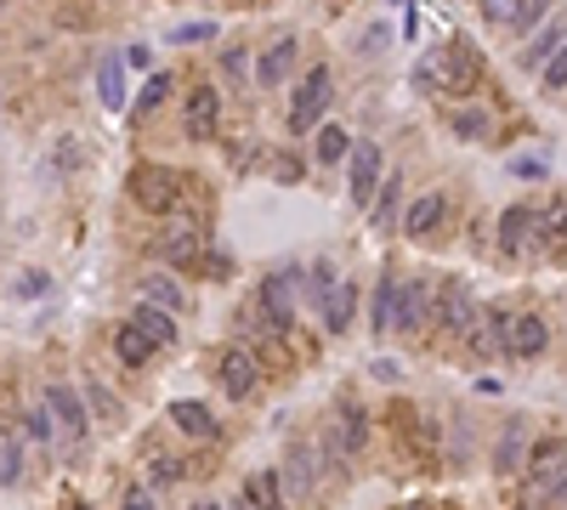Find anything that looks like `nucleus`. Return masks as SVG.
Masks as SVG:
<instances>
[{
    "instance_id": "nucleus-11",
    "label": "nucleus",
    "mask_w": 567,
    "mask_h": 510,
    "mask_svg": "<svg viewBox=\"0 0 567 510\" xmlns=\"http://www.w3.org/2000/svg\"><path fill=\"white\" fill-rule=\"evenodd\" d=\"M318 301H324V329H329V335H347V329H352V313H358V284H352V279H336Z\"/></svg>"
},
{
    "instance_id": "nucleus-23",
    "label": "nucleus",
    "mask_w": 567,
    "mask_h": 510,
    "mask_svg": "<svg viewBox=\"0 0 567 510\" xmlns=\"http://www.w3.org/2000/svg\"><path fill=\"white\" fill-rule=\"evenodd\" d=\"M114 347H120V363H131V369H143L148 358H154V340L148 335H137L131 324H120V335H114Z\"/></svg>"
},
{
    "instance_id": "nucleus-27",
    "label": "nucleus",
    "mask_w": 567,
    "mask_h": 510,
    "mask_svg": "<svg viewBox=\"0 0 567 510\" xmlns=\"http://www.w3.org/2000/svg\"><path fill=\"white\" fill-rule=\"evenodd\" d=\"M556 52H562V23L551 18V23H545V34H540V41L528 46V57H522V63H528V68H545Z\"/></svg>"
},
{
    "instance_id": "nucleus-35",
    "label": "nucleus",
    "mask_w": 567,
    "mask_h": 510,
    "mask_svg": "<svg viewBox=\"0 0 567 510\" xmlns=\"http://www.w3.org/2000/svg\"><path fill=\"white\" fill-rule=\"evenodd\" d=\"M23 426H29V437H35V442H52V437H57V420H52V408H46V403H41Z\"/></svg>"
},
{
    "instance_id": "nucleus-33",
    "label": "nucleus",
    "mask_w": 567,
    "mask_h": 510,
    "mask_svg": "<svg viewBox=\"0 0 567 510\" xmlns=\"http://www.w3.org/2000/svg\"><path fill=\"white\" fill-rule=\"evenodd\" d=\"M165 97H171V80H165V75H154V80H148V86L137 91V114H154Z\"/></svg>"
},
{
    "instance_id": "nucleus-1",
    "label": "nucleus",
    "mask_w": 567,
    "mask_h": 510,
    "mask_svg": "<svg viewBox=\"0 0 567 510\" xmlns=\"http://www.w3.org/2000/svg\"><path fill=\"white\" fill-rule=\"evenodd\" d=\"M420 80H426V86H443V91H454V97H465V91L483 80V63H477V52L465 46V41H454V46L431 52V57L420 63Z\"/></svg>"
},
{
    "instance_id": "nucleus-8",
    "label": "nucleus",
    "mask_w": 567,
    "mask_h": 510,
    "mask_svg": "<svg viewBox=\"0 0 567 510\" xmlns=\"http://www.w3.org/2000/svg\"><path fill=\"white\" fill-rule=\"evenodd\" d=\"M511 358H540L545 347H551V324L540 318V313H528V318H511L506 324V340H499Z\"/></svg>"
},
{
    "instance_id": "nucleus-48",
    "label": "nucleus",
    "mask_w": 567,
    "mask_h": 510,
    "mask_svg": "<svg viewBox=\"0 0 567 510\" xmlns=\"http://www.w3.org/2000/svg\"><path fill=\"white\" fill-rule=\"evenodd\" d=\"M233 510H261V505H256V499H250V494L239 488V499H233Z\"/></svg>"
},
{
    "instance_id": "nucleus-36",
    "label": "nucleus",
    "mask_w": 567,
    "mask_h": 510,
    "mask_svg": "<svg viewBox=\"0 0 567 510\" xmlns=\"http://www.w3.org/2000/svg\"><path fill=\"white\" fill-rule=\"evenodd\" d=\"M182 471H188V465H177V460H154V488H171V483H182Z\"/></svg>"
},
{
    "instance_id": "nucleus-24",
    "label": "nucleus",
    "mask_w": 567,
    "mask_h": 510,
    "mask_svg": "<svg viewBox=\"0 0 567 510\" xmlns=\"http://www.w3.org/2000/svg\"><path fill=\"white\" fill-rule=\"evenodd\" d=\"M313 131H318V165H341L347 148H352V136L341 125H313Z\"/></svg>"
},
{
    "instance_id": "nucleus-18",
    "label": "nucleus",
    "mask_w": 567,
    "mask_h": 510,
    "mask_svg": "<svg viewBox=\"0 0 567 510\" xmlns=\"http://www.w3.org/2000/svg\"><path fill=\"white\" fill-rule=\"evenodd\" d=\"M171 426L182 431V437H216V415H211V408L205 403H171Z\"/></svg>"
},
{
    "instance_id": "nucleus-39",
    "label": "nucleus",
    "mask_w": 567,
    "mask_h": 510,
    "mask_svg": "<svg viewBox=\"0 0 567 510\" xmlns=\"http://www.w3.org/2000/svg\"><path fill=\"white\" fill-rule=\"evenodd\" d=\"M511 12H517V0H483V18L488 23H511Z\"/></svg>"
},
{
    "instance_id": "nucleus-37",
    "label": "nucleus",
    "mask_w": 567,
    "mask_h": 510,
    "mask_svg": "<svg viewBox=\"0 0 567 510\" xmlns=\"http://www.w3.org/2000/svg\"><path fill=\"white\" fill-rule=\"evenodd\" d=\"M171 41H177V46H199V41H211V23H188V29H171Z\"/></svg>"
},
{
    "instance_id": "nucleus-40",
    "label": "nucleus",
    "mask_w": 567,
    "mask_h": 510,
    "mask_svg": "<svg viewBox=\"0 0 567 510\" xmlns=\"http://www.w3.org/2000/svg\"><path fill=\"white\" fill-rule=\"evenodd\" d=\"M545 86H551V91H562V86H567V57H562V52H556V57H551V68H545Z\"/></svg>"
},
{
    "instance_id": "nucleus-41",
    "label": "nucleus",
    "mask_w": 567,
    "mask_h": 510,
    "mask_svg": "<svg viewBox=\"0 0 567 510\" xmlns=\"http://www.w3.org/2000/svg\"><path fill=\"white\" fill-rule=\"evenodd\" d=\"M199 256H205V267L216 272V279H227V272H233V256H227V250H199Z\"/></svg>"
},
{
    "instance_id": "nucleus-19",
    "label": "nucleus",
    "mask_w": 567,
    "mask_h": 510,
    "mask_svg": "<svg viewBox=\"0 0 567 510\" xmlns=\"http://www.w3.org/2000/svg\"><path fill=\"white\" fill-rule=\"evenodd\" d=\"M397 199H404V182L381 177L375 193H370V222H375V227H392V222H397Z\"/></svg>"
},
{
    "instance_id": "nucleus-14",
    "label": "nucleus",
    "mask_w": 567,
    "mask_h": 510,
    "mask_svg": "<svg viewBox=\"0 0 567 510\" xmlns=\"http://www.w3.org/2000/svg\"><path fill=\"white\" fill-rule=\"evenodd\" d=\"M449 216V193H420L409 211H404V233L409 238H426V233H438Z\"/></svg>"
},
{
    "instance_id": "nucleus-38",
    "label": "nucleus",
    "mask_w": 567,
    "mask_h": 510,
    "mask_svg": "<svg viewBox=\"0 0 567 510\" xmlns=\"http://www.w3.org/2000/svg\"><path fill=\"white\" fill-rule=\"evenodd\" d=\"M52 290V279H46V272H23V279H18V295H29V301H35V295H46Z\"/></svg>"
},
{
    "instance_id": "nucleus-28",
    "label": "nucleus",
    "mask_w": 567,
    "mask_h": 510,
    "mask_svg": "<svg viewBox=\"0 0 567 510\" xmlns=\"http://www.w3.org/2000/svg\"><path fill=\"white\" fill-rule=\"evenodd\" d=\"M363 437H370V420H363L352 403H341V449H347V454H358V449H363Z\"/></svg>"
},
{
    "instance_id": "nucleus-6",
    "label": "nucleus",
    "mask_w": 567,
    "mask_h": 510,
    "mask_svg": "<svg viewBox=\"0 0 567 510\" xmlns=\"http://www.w3.org/2000/svg\"><path fill=\"white\" fill-rule=\"evenodd\" d=\"M216 374H222V392H227L233 403H245V397L256 392V381H261V363H256L245 347H227L222 363H216Z\"/></svg>"
},
{
    "instance_id": "nucleus-26",
    "label": "nucleus",
    "mask_w": 567,
    "mask_h": 510,
    "mask_svg": "<svg viewBox=\"0 0 567 510\" xmlns=\"http://www.w3.org/2000/svg\"><path fill=\"white\" fill-rule=\"evenodd\" d=\"M528 233H533L528 211H506V216H499V245H506V250H528Z\"/></svg>"
},
{
    "instance_id": "nucleus-21",
    "label": "nucleus",
    "mask_w": 567,
    "mask_h": 510,
    "mask_svg": "<svg viewBox=\"0 0 567 510\" xmlns=\"http://www.w3.org/2000/svg\"><path fill=\"white\" fill-rule=\"evenodd\" d=\"M137 290H143V301H148V306H165V313H177V306H182V284H177V279H165V272H148V279H143Z\"/></svg>"
},
{
    "instance_id": "nucleus-42",
    "label": "nucleus",
    "mask_w": 567,
    "mask_h": 510,
    "mask_svg": "<svg viewBox=\"0 0 567 510\" xmlns=\"http://www.w3.org/2000/svg\"><path fill=\"white\" fill-rule=\"evenodd\" d=\"M125 510H154V494L148 488H125Z\"/></svg>"
},
{
    "instance_id": "nucleus-34",
    "label": "nucleus",
    "mask_w": 567,
    "mask_h": 510,
    "mask_svg": "<svg viewBox=\"0 0 567 510\" xmlns=\"http://www.w3.org/2000/svg\"><path fill=\"white\" fill-rule=\"evenodd\" d=\"M499 471H522V426H511V437L499 442Z\"/></svg>"
},
{
    "instance_id": "nucleus-43",
    "label": "nucleus",
    "mask_w": 567,
    "mask_h": 510,
    "mask_svg": "<svg viewBox=\"0 0 567 510\" xmlns=\"http://www.w3.org/2000/svg\"><path fill=\"white\" fill-rule=\"evenodd\" d=\"M245 63H250V52H245V46H233V52H227V63H222V68H227V75H245Z\"/></svg>"
},
{
    "instance_id": "nucleus-20",
    "label": "nucleus",
    "mask_w": 567,
    "mask_h": 510,
    "mask_svg": "<svg viewBox=\"0 0 567 510\" xmlns=\"http://www.w3.org/2000/svg\"><path fill=\"white\" fill-rule=\"evenodd\" d=\"M245 494H250L261 510H284V476H279V471H256L250 483H245Z\"/></svg>"
},
{
    "instance_id": "nucleus-4",
    "label": "nucleus",
    "mask_w": 567,
    "mask_h": 510,
    "mask_svg": "<svg viewBox=\"0 0 567 510\" xmlns=\"http://www.w3.org/2000/svg\"><path fill=\"white\" fill-rule=\"evenodd\" d=\"M324 102H329V68L318 63V68H307V80L295 86V102H290V131H295V136H307V131L318 125V114H324Z\"/></svg>"
},
{
    "instance_id": "nucleus-3",
    "label": "nucleus",
    "mask_w": 567,
    "mask_h": 510,
    "mask_svg": "<svg viewBox=\"0 0 567 510\" xmlns=\"http://www.w3.org/2000/svg\"><path fill=\"white\" fill-rule=\"evenodd\" d=\"M125 188H131V199H137L143 211H154V216H171L177 204H182V177H177V170H165V165H137Z\"/></svg>"
},
{
    "instance_id": "nucleus-12",
    "label": "nucleus",
    "mask_w": 567,
    "mask_h": 510,
    "mask_svg": "<svg viewBox=\"0 0 567 510\" xmlns=\"http://www.w3.org/2000/svg\"><path fill=\"white\" fill-rule=\"evenodd\" d=\"M46 408H52V420L69 431V437H86L91 431V415H86V403L75 386H46Z\"/></svg>"
},
{
    "instance_id": "nucleus-15",
    "label": "nucleus",
    "mask_w": 567,
    "mask_h": 510,
    "mask_svg": "<svg viewBox=\"0 0 567 510\" xmlns=\"http://www.w3.org/2000/svg\"><path fill=\"white\" fill-rule=\"evenodd\" d=\"M295 52H302V46H295V34L273 41V46L261 52V63H256V80H261V86H284V80H290V68H295Z\"/></svg>"
},
{
    "instance_id": "nucleus-46",
    "label": "nucleus",
    "mask_w": 567,
    "mask_h": 510,
    "mask_svg": "<svg viewBox=\"0 0 567 510\" xmlns=\"http://www.w3.org/2000/svg\"><path fill=\"white\" fill-rule=\"evenodd\" d=\"M511 170H517V177H545V165H540V159H517Z\"/></svg>"
},
{
    "instance_id": "nucleus-32",
    "label": "nucleus",
    "mask_w": 567,
    "mask_h": 510,
    "mask_svg": "<svg viewBox=\"0 0 567 510\" xmlns=\"http://www.w3.org/2000/svg\"><path fill=\"white\" fill-rule=\"evenodd\" d=\"M551 12V0H517V12H511V29H540Z\"/></svg>"
},
{
    "instance_id": "nucleus-17",
    "label": "nucleus",
    "mask_w": 567,
    "mask_h": 510,
    "mask_svg": "<svg viewBox=\"0 0 567 510\" xmlns=\"http://www.w3.org/2000/svg\"><path fill=\"white\" fill-rule=\"evenodd\" d=\"M125 324L137 329V335H148L154 347H171V340H177V318L165 313V306H148V301H137V313H131Z\"/></svg>"
},
{
    "instance_id": "nucleus-7",
    "label": "nucleus",
    "mask_w": 567,
    "mask_h": 510,
    "mask_svg": "<svg viewBox=\"0 0 567 510\" xmlns=\"http://www.w3.org/2000/svg\"><path fill=\"white\" fill-rule=\"evenodd\" d=\"M199 250H205V227H199V222H171L159 233V256L171 267H193Z\"/></svg>"
},
{
    "instance_id": "nucleus-29",
    "label": "nucleus",
    "mask_w": 567,
    "mask_h": 510,
    "mask_svg": "<svg viewBox=\"0 0 567 510\" xmlns=\"http://www.w3.org/2000/svg\"><path fill=\"white\" fill-rule=\"evenodd\" d=\"M23 483V449L12 437H0V488H18Z\"/></svg>"
},
{
    "instance_id": "nucleus-2",
    "label": "nucleus",
    "mask_w": 567,
    "mask_h": 510,
    "mask_svg": "<svg viewBox=\"0 0 567 510\" xmlns=\"http://www.w3.org/2000/svg\"><path fill=\"white\" fill-rule=\"evenodd\" d=\"M562 465H567L562 437H551V442L533 449V460H528V505H545V510L562 505Z\"/></svg>"
},
{
    "instance_id": "nucleus-9",
    "label": "nucleus",
    "mask_w": 567,
    "mask_h": 510,
    "mask_svg": "<svg viewBox=\"0 0 567 510\" xmlns=\"http://www.w3.org/2000/svg\"><path fill=\"white\" fill-rule=\"evenodd\" d=\"M426 284L420 279H409V284H397V295H392V329L397 335H420L426 329Z\"/></svg>"
},
{
    "instance_id": "nucleus-16",
    "label": "nucleus",
    "mask_w": 567,
    "mask_h": 510,
    "mask_svg": "<svg viewBox=\"0 0 567 510\" xmlns=\"http://www.w3.org/2000/svg\"><path fill=\"white\" fill-rule=\"evenodd\" d=\"M290 290H295V272H267L261 279V306H267V318H273L279 329H290Z\"/></svg>"
},
{
    "instance_id": "nucleus-31",
    "label": "nucleus",
    "mask_w": 567,
    "mask_h": 510,
    "mask_svg": "<svg viewBox=\"0 0 567 510\" xmlns=\"http://www.w3.org/2000/svg\"><path fill=\"white\" fill-rule=\"evenodd\" d=\"M449 125H454V136H472V143H477V136H488V114L483 109H454Z\"/></svg>"
},
{
    "instance_id": "nucleus-13",
    "label": "nucleus",
    "mask_w": 567,
    "mask_h": 510,
    "mask_svg": "<svg viewBox=\"0 0 567 510\" xmlns=\"http://www.w3.org/2000/svg\"><path fill=\"white\" fill-rule=\"evenodd\" d=\"M477 313V306H472V290H465L460 279H449V284H438V318H431V324H438V329H465V318H472Z\"/></svg>"
},
{
    "instance_id": "nucleus-5",
    "label": "nucleus",
    "mask_w": 567,
    "mask_h": 510,
    "mask_svg": "<svg viewBox=\"0 0 567 510\" xmlns=\"http://www.w3.org/2000/svg\"><path fill=\"white\" fill-rule=\"evenodd\" d=\"M222 125V91L216 86H193L188 91V114H182V131L193 136V143H211Z\"/></svg>"
},
{
    "instance_id": "nucleus-30",
    "label": "nucleus",
    "mask_w": 567,
    "mask_h": 510,
    "mask_svg": "<svg viewBox=\"0 0 567 510\" xmlns=\"http://www.w3.org/2000/svg\"><path fill=\"white\" fill-rule=\"evenodd\" d=\"M392 295H397V272H386L375 290V335H392Z\"/></svg>"
},
{
    "instance_id": "nucleus-49",
    "label": "nucleus",
    "mask_w": 567,
    "mask_h": 510,
    "mask_svg": "<svg viewBox=\"0 0 567 510\" xmlns=\"http://www.w3.org/2000/svg\"><path fill=\"white\" fill-rule=\"evenodd\" d=\"M69 510H91V505H86V499H69Z\"/></svg>"
},
{
    "instance_id": "nucleus-47",
    "label": "nucleus",
    "mask_w": 567,
    "mask_h": 510,
    "mask_svg": "<svg viewBox=\"0 0 567 510\" xmlns=\"http://www.w3.org/2000/svg\"><path fill=\"white\" fill-rule=\"evenodd\" d=\"M415 34H420V12L409 7V12H404V41H415Z\"/></svg>"
},
{
    "instance_id": "nucleus-10",
    "label": "nucleus",
    "mask_w": 567,
    "mask_h": 510,
    "mask_svg": "<svg viewBox=\"0 0 567 510\" xmlns=\"http://www.w3.org/2000/svg\"><path fill=\"white\" fill-rule=\"evenodd\" d=\"M347 154H352V204L363 211L370 193H375V182L386 177V165H381V148H375V143H358V148H347Z\"/></svg>"
},
{
    "instance_id": "nucleus-44",
    "label": "nucleus",
    "mask_w": 567,
    "mask_h": 510,
    "mask_svg": "<svg viewBox=\"0 0 567 510\" xmlns=\"http://www.w3.org/2000/svg\"><path fill=\"white\" fill-rule=\"evenodd\" d=\"M370 374H375V381H397V363H392V358H375Z\"/></svg>"
},
{
    "instance_id": "nucleus-50",
    "label": "nucleus",
    "mask_w": 567,
    "mask_h": 510,
    "mask_svg": "<svg viewBox=\"0 0 567 510\" xmlns=\"http://www.w3.org/2000/svg\"><path fill=\"white\" fill-rule=\"evenodd\" d=\"M199 510H216V505H199Z\"/></svg>"
},
{
    "instance_id": "nucleus-22",
    "label": "nucleus",
    "mask_w": 567,
    "mask_h": 510,
    "mask_svg": "<svg viewBox=\"0 0 567 510\" xmlns=\"http://www.w3.org/2000/svg\"><path fill=\"white\" fill-rule=\"evenodd\" d=\"M97 97H103V109H125V63H103L97 68Z\"/></svg>"
},
{
    "instance_id": "nucleus-25",
    "label": "nucleus",
    "mask_w": 567,
    "mask_h": 510,
    "mask_svg": "<svg viewBox=\"0 0 567 510\" xmlns=\"http://www.w3.org/2000/svg\"><path fill=\"white\" fill-rule=\"evenodd\" d=\"M290 488H295V499L313 494V449H307V442H295V449H290Z\"/></svg>"
},
{
    "instance_id": "nucleus-45",
    "label": "nucleus",
    "mask_w": 567,
    "mask_h": 510,
    "mask_svg": "<svg viewBox=\"0 0 567 510\" xmlns=\"http://www.w3.org/2000/svg\"><path fill=\"white\" fill-rule=\"evenodd\" d=\"M91 403H97V408H103V415H109V420H114V415H120V403H114V397H109V392H97V386H91Z\"/></svg>"
}]
</instances>
